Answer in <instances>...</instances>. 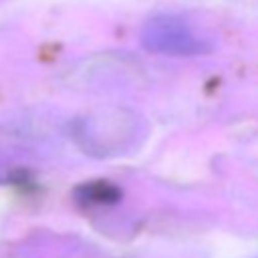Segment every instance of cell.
Listing matches in <instances>:
<instances>
[{
    "label": "cell",
    "mask_w": 258,
    "mask_h": 258,
    "mask_svg": "<svg viewBox=\"0 0 258 258\" xmlns=\"http://www.w3.org/2000/svg\"><path fill=\"white\" fill-rule=\"evenodd\" d=\"M143 42L151 50L167 54H200L210 48L206 38L198 36L187 24L175 18H157L149 22L143 32Z\"/></svg>",
    "instance_id": "obj_1"
}]
</instances>
